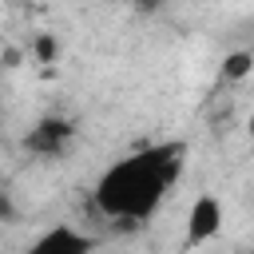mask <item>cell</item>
Listing matches in <instances>:
<instances>
[{
	"label": "cell",
	"instance_id": "obj_2",
	"mask_svg": "<svg viewBox=\"0 0 254 254\" xmlns=\"http://www.w3.org/2000/svg\"><path fill=\"white\" fill-rule=\"evenodd\" d=\"M218 226H222V206H218V198H214V194H198L194 206H190V214H187V242H190V246H202L206 238L218 234Z\"/></svg>",
	"mask_w": 254,
	"mask_h": 254
},
{
	"label": "cell",
	"instance_id": "obj_9",
	"mask_svg": "<svg viewBox=\"0 0 254 254\" xmlns=\"http://www.w3.org/2000/svg\"><path fill=\"white\" fill-rule=\"evenodd\" d=\"M250 254H254V250H250Z\"/></svg>",
	"mask_w": 254,
	"mask_h": 254
},
{
	"label": "cell",
	"instance_id": "obj_8",
	"mask_svg": "<svg viewBox=\"0 0 254 254\" xmlns=\"http://www.w3.org/2000/svg\"><path fill=\"white\" fill-rule=\"evenodd\" d=\"M0 214H4V198H0Z\"/></svg>",
	"mask_w": 254,
	"mask_h": 254
},
{
	"label": "cell",
	"instance_id": "obj_6",
	"mask_svg": "<svg viewBox=\"0 0 254 254\" xmlns=\"http://www.w3.org/2000/svg\"><path fill=\"white\" fill-rule=\"evenodd\" d=\"M36 56H40V60H52V56H56V40H52V36H40V40H36Z\"/></svg>",
	"mask_w": 254,
	"mask_h": 254
},
{
	"label": "cell",
	"instance_id": "obj_5",
	"mask_svg": "<svg viewBox=\"0 0 254 254\" xmlns=\"http://www.w3.org/2000/svg\"><path fill=\"white\" fill-rule=\"evenodd\" d=\"M250 67H254V56L250 52H230L222 60V75L226 79H242V75H250Z\"/></svg>",
	"mask_w": 254,
	"mask_h": 254
},
{
	"label": "cell",
	"instance_id": "obj_1",
	"mask_svg": "<svg viewBox=\"0 0 254 254\" xmlns=\"http://www.w3.org/2000/svg\"><path fill=\"white\" fill-rule=\"evenodd\" d=\"M179 143H159L111 163L95 183V206L111 218H147L179 175Z\"/></svg>",
	"mask_w": 254,
	"mask_h": 254
},
{
	"label": "cell",
	"instance_id": "obj_3",
	"mask_svg": "<svg viewBox=\"0 0 254 254\" xmlns=\"http://www.w3.org/2000/svg\"><path fill=\"white\" fill-rule=\"evenodd\" d=\"M87 250H91V238L87 234H79L71 226H56V230L40 234L24 254H87Z\"/></svg>",
	"mask_w": 254,
	"mask_h": 254
},
{
	"label": "cell",
	"instance_id": "obj_7",
	"mask_svg": "<svg viewBox=\"0 0 254 254\" xmlns=\"http://www.w3.org/2000/svg\"><path fill=\"white\" fill-rule=\"evenodd\" d=\"M250 135H254V115H250Z\"/></svg>",
	"mask_w": 254,
	"mask_h": 254
},
{
	"label": "cell",
	"instance_id": "obj_4",
	"mask_svg": "<svg viewBox=\"0 0 254 254\" xmlns=\"http://www.w3.org/2000/svg\"><path fill=\"white\" fill-rule=\"evenodd\" d=\"M67 139H71V123H67V119H44V123H36V127L28 131L24 147L36 151V155H56Z\"/></svg>",
	"mask_w": 254,
	"mask_h": 254
}]
</instances>
